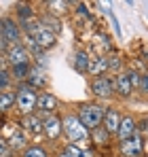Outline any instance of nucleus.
I'll return each instance as SVG.
<instances>
[{"instance_id": "1a4fd4ad", "label": "nucleus", "mask_w": 148, "mask_h": 157, "mask_svg": "<svg viewBox=\"0 0 148 157\" xmlns=\"http://www.w3.org/2000/svg\"><path fill=\"white\" fill-rule=\"evenodd\" d=\"M19 128L28 136H40V134H45V121L40 119L38 113H30V115H24L19 119Z\"/></svg>"}, {"instance_id": "c756f323", "label": "nucleus", "mask_w": 148, "mask_h": 157, "mask_svg": "<svg viewBox=\"0 0 148 157\" xmlns=\"http://www.w3.org/2000/svg\"><path fill=\"white\" fill-rule=\"evenodd\" d=\"M138 130H140V132H146V134H148V119H146V121H142V123H138Z\"/></svg>"}, {"instance_id": "423d86ee", "label": "nucleus", "mask_w": 148, "mask_h": 157, "mask_svg": "<svg viewBox=\"0 0 148 157\" xmlns=\"http://www.w3.org/2000/svg\"><path fill=\"white\" fill-rule=\"evenodd\" d=\"M119 151H121L123 157H142V153H144V136H142V132H138L131 138L119 142Z\"/></svg>"}, {"instance_id": "a211bd4d", "label": "nucleus", "mask_w": 148, "mask_h": 157, "mask_svg": "<svg viewBox=\"0 0 148 157\" xmlns=\"http://www.w3.org/2000/svg\"><path fill=\"white\" fill-rule=\"evenodd\" d=\"M89 77H104V75H110L108 70V55H98V57H91V64H89Z\"/></svg>"}, {"instance_id": "a878e982", "label": "nucleus", "mask_w": 148, "mask_h": 157, "mask_svg": "<svg viewBox=\"0 0 148 157\" xmlns=\"http://www.w3.org/2000/svg\"><path fill=\"white\" fill-rule=\"evenodd\" d=\"M127 77H129V81H131V87H133V91H138L140 89V72L138 70H127Z\"/></svg>"}, {"instance_id": "aec40b11", "label": "nucleus", "mask_w": 148, "mask_h": 157, "mask_svg": "<svg viewBox=\"0 0 148 157\" xmlns=\"http://www.w3.org/2000/svg\"><path fill=\"white\" fill-rule=\"evenodd\" d=\"M38 19H40V26H45L49 32L59 34V30H61V19H59V17H55V15H51V13H45V15H40Z\"/></svg>"}, {"instance_id": "f257e3e1", "label": "nucleus", "mask_w": 148, "mask_h": 157, "mask_svg": "<svg viewBox=\"0 0 148 157\" xmlns=\"http://www.w3.org/2000/svg\"><path fill=\"white\" fill-rule=\"evenodd\" d=\"M104 106L95 104V102H78L76 104V117L80 119V123L87 128L89 132L102 128L104 121Z\"/></svg>"}, {"instance_id": "7c9ffc66", "label": "nucleus", "mask_w": 148, "mask_h": 157, "mask_svg": "<svg viewBox=\"0 0 148 157\" xmlns=\"http://www.w3.org/2000/svg\"><path fill=\"white\" fill-rule=\"evenodd\" d=\"M57 157H68V155H66V153H64V151H61V153H57Z\"/></svg>"}, {"instance_id": "4be33fe9", "label": "nucleus", "mask_w": 148, "mask_h": 157, "mask_svg": "<svg viewBox=\"0 0 148 157\" xmlns=\"http://www.w3.org/2000/svg\"><path fill=\"white\" fill-rule=\"evenodd\" d=\"M108 140H110V134L104 130V128L93 130V132H91V136H89V142H93V144H98V147H106Z\"/></svg>"}, {"instance_id": "c85d7f7f", "label": "nucleus", "mask_w": 148, "mask_h": 157, "mask_svg": "<svg viewBox=\"0 0 148 157\" xmlns=\"http://www.w3.org/2000/svg\"><path fill=\"white\" fill-rule=\"evenodd\" d=\"M108 15H110V19H112V26H114V32H117V36H123V32H121V26H119V21H117V17H114V13L108 9Z\"/></svg>"}, {"instance_id": "7ed1b4c3", "label": "nucleus", "mask_w": 148, "mask_h": 157, "mask_svg": "<svg viewBox=\"0 0 148 157\" xmlns=\"http://www.w3.org/2000/svg\"><path fill=\"white\" fill-rule=\"evenodd\" d=\"M38 94H40V91L32 89L30 85H25V83H17V87H15V108L19 110L21 117L36 110Z\"/></svg>"}, {"instance_id": "393cba45", "label": "nucleus", "mask_w": 148, "mask_h": 157, "mask_svg": "<svg viewBox=\"0 0 148 157\" xmlns=\"http://www.w3.org/2000/svg\"><path fill=\"white\" fill-rule=\"evenodd\" d=\"M47 6H49V13L51 15H55L57 17V13L59 15H64L68 9L66 6H70V2H47Z\"/></svg>"}, {"instance_id": "9d476101", "label": "nucleus", "mask_w": 148, "mask_h": 157, "mask_svg": "<svg viewBox=\"0 0 148 157\" xmlns=\"http://www.w3.org/2000/svg\"><path fill=\"white\" fill-rule=\"evenodd\" d=\"M30 38L43 49V51L47 53V51H51L55 45H57V34H53V32H49L45 26H38L32 34H30Z\"/></svg>"}, {"instance_id": "cd10ccee", "label": "nucleus", "mask_w": 148, "mask_h": 157, "mask_svg": "<svg viewBox=\"0 0 148 157\" xmlns=\"http://www.w3.org/2000/svg\"><path fill=\"white\" fill-rule=\"evenodd\" d=\"M138 91L148 94V72H144V75L140 77V89H138Z\"/></svg>"}, {"instance_id": "f8f14e48", "label": "nucleus", "mask_w": 148, "mask_h": 157, "mask_svg": "<svg viewBox=\"0 0 148 157\" xmlns=\"http://www.w3.org/2000/svg\"><path fill=\"white\" fill-rule=\"evenodd\" d=\"M45 121V138H49V140H59L61 136H64V123H61V117L55 113V115H49V117H45L43 119Z\"/></svg>"}, {"instance_id": "f3484780", "label": "nucleus", "mask_w": 148, "mask_h": 157, "mask_svg": "<svg viewBox=\"0 0 148 157\" xmlns=\"http://www.w3.org/2000/svg\"><path fill=\"white\" fill-rule=\"evenodd\" d=\"M89 64H91V55L87 49H76L72 53V68L78 75H87L89 72Z\"/></svg>"}, {"instance_id": "dca6fc26", "label": "nucleus", "mask_w": 148, "mask_h": 157, "mask_svg": "<svg viewBox=\"0 0 148 157\" xmlns=\"http://www.w3.org/2000/svg\"><path fill=\"white\" fill-rule=\"evenodd\" d=\"M138 121L131 117V115H123V119H121V125H119V132H117V138H119V142H123L127 138H131L133 134H138Z\"/></svg>"}, {"instance_id": "20e7f679", "label": "nucleus", "mask_w": 148, "mask_h": 157, "mask_svg": "<svg viewBox=\"0 0 148 157\" xmlns=\"http://www.w3.org/2000/svg\"><path fill=\"white\" fill-rule=\"evenodd\" d=\"M21 26L13 17H0V36L9 45H21Z\"/></svg>"}, {"instance_id": "5701e85b", "label": "nucleus", "mask_w": 148, "mask_h": 157, "mask_svg": "<svg viewBox=\"0 0 148 157\" xmlns=\"http://www.w3.org/2000/svg\"><path fill=\"white\" fill-rule=\"evenodd\" d=\"M21 157H49V151L43 144H30L21 153Z\"/></svg>"}, {"instance_id": "412c9836", "label": "nucleus", "mask_w": 148, "mask_h": 157, "mask_svg": "<svg viewBox=\"0 0 148 157\" xmlns=\"http://www.w3.org/2000/svg\"><path fill=\"white\" fill-rule=\"evenodd\" d=\"M34 17H38V15L34 13L32 4H28V2H19V4H17V21H19V24L30 21V19H34Z\"/></svg>"}, {"instance_id": "bb28decb", "label": "nucleus", "mask_w": 148, "mask_h": 157, "mask_svg": "<svg viewBox=\"0 0 148 157\" xmlns=\"http://www.w3.org/2000/svg\"><path fill=\"white\" fill-rule=\"evenodd\" d=\"M0 157H13L11 155V151H9V142L0 136Z\"/></svg>"}, {"instance_id": "39448f33", "label": "nucleus", "mask_w": 148, "mask_h": 157, "mask_svg": "<svg viewBox=\"0 0 148 157\" xmlns=\"http://www.w3.org/2000/svg\"><path fill=\"white\" fill-rule=\"evenodd\" d=\"M91 94L99 98V100H108L114 96V78L110 75H104V77H95L91 78Z\"/></svg>"}, {"instance_id": "4468645a", "label": "nucleus", "mask_w": 148, "mask_h": 157, "mask_svg": "<svg viewBox=\"0 0 148 157\" xmlns=\"http://www.w3.org/2000/svg\"><path fill=\"white\" fill-rule=\"evenodd\" d=\"M114 96H119V98H131L133 96V87H131V81L127 77V70H121V72H117L114 75Z\"/></svg>"}, {"instance_id": "9b49d317", "label": "nucleus", "mask_w": 148, "mask_h": 157, "mask_svg": "<svg viewBox=\"0 0 148 157\" xmlns=\"http://www.w3.org/2000/svg\"><path fill=\"white\" fill-rule=\"evenodd\" d=\"M24 83L30 85L32 89H36V91H47L49 78H47V72H45L38 64H32V66H30V72H28V78H25Z\"/></svg>"}, {"instance_id": "ddd939ff", "label": "nucleus", "mask_w": 148, "mask_h": 157, "mask_svg": "<svg viewBox=\"0 0 148 157\" xmlns=\"http://www.w3.org/2000/svg\"><path fill=\"white\" fill-rule=\"evenodd\" d=\"M121 119H123L121 110H119V108H114V106H108V108L104 110V121H102V128L108 132L110 136H117L119 125H121Z\"/></svg>"}, {"instance_id": "2eb2a0df", "label": "nucleus", "mask_w": 148, "mask_h": 157, "mask_svg": "<svg viewBox=\"0 0 148 157\" xmlns=\"http://www.w3.org/2000/svg\"><path fill=\"white\" fill-rule=\"evenodd\" d=\"M6 142H9V151H11V155H13V157H15V155H21L25 149L30 147V138H28V134H25L24 130L15 132Z\"/></svg>"}, {"instance_id": "6ab92c4d", "label": "nucleus", "mask_w": 148, "mask_h": 157, "mask_svg": "<svg viewBox=\"0 0 148 157\" xmlns=\"http://www.w3.org/2000/svg\"><path fill=\"white\" fill-rule=\"evenodd\" d=\"M15 108V89H4L0 91V113H9Z\"/></svg>"}, {"instance_id": "b1692460", "label": "nucleus", "mask_w": 148, "mask_h": 157, "mask_svg": "<svg viewBox=\"0 0 148 157\" xmlns=\"http://www.w3.org/2000/svg\"><path fill=\"white\" fill-rule=\"evenodd\" d=\"M121 68H123L121 55H117V53L108 55V70H110V72H121Z\"/></svg>"}, {"instance_id": "f03ea898", "label": "nucleus", "mask_w": 148, "mask_h": 157, "mask_svg": "<svg viewBox=\"0 0 148 157\" xmlns=\"http://www.w3.org/2000/svg\"><path fill=\"white\" fill-rule=\"evenodd\" d=\"M61 123H64V136L68 138V142H72V144L89 142L91 132L80 123V119L76 117V113H66L61 117Z\"/></svg>"}, {"instance_id": "6e6552de", "label": "nucleus", "mask_w": 148, "mask_h": 157, "mask_svg": "<svg viewBox=\"0 0 148 157\" xmlns=\"http://www.w3.org/2000/svg\"><path fill=\"white\" fill-rule=\"evenodd\" d=\"M6 59H9V68H13V66H30V64H34V59H32V55L28 53L25 49V45H11L9 47V51H6Z\"/></svg>"}, {"instance_id": "0eeeda50", "label": "nucleus", "mask_w": 148, "mask_h": 157, "mask_svg": "<svg viewBox=\"0 0 148 157\" xmlns=\"http://www.w3.org/2000/svg\"><path fill=\"white\" fill-rule=\"evenodd\" d=\"M57 108H59V100H57V96H53L51 91H40V94H38L36 110H34V113H38L40 119H45V117H49V115H55Z\"/></svg>"}]
</instances>
